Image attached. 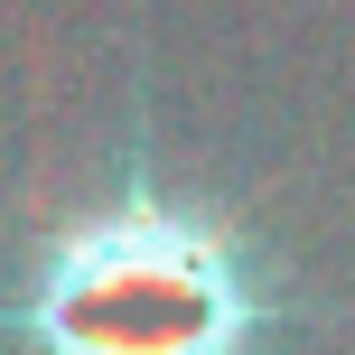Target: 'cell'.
Instances as JSON below:
<instances>
[{
  "label": "cell",
  "instance_id": "obj_1",
  "mask_svg": "<svg viewBox=\"0 0 355 355\" xmlns=\"http://www.w3.org/2000/svg\"><path fill=\"white\" fill-rule=\"evenodd\" d=\"M262 262L150 178L66 225L0 309L10 355H262Z\"/></svg>",
  "mask_w": 355,
  "mask_h": 355
}]
</instances>
